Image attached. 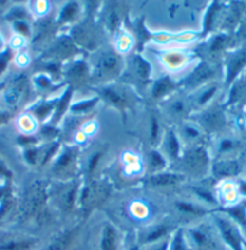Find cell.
Returning a JSON list of instances; mask_svg holds the SVG:
<instances>
[{
  "label": "cell",
  "mask_w": 246,
  "mask_h": 250,
  "mask_svg": "<svg viewBox=\"0 0 246 250\" xmlns=\"http://www.w3.org/2000/svg\"><path fill=\"white\" fill-rule=\"evenodd\" d=\"M19 127L23 136H34L39 128V120L33 113H25L19 116Z\"/></svg>",
  "instance_id": "obj_36"
},
{
  "label": "cell",
  "mask_w": 246,
  "mask_h": 250,
  "mask_svg": "<svg viewBox=\"0 0 246 250\" xmlns=\"http://www.w3.org/2000/svg\"><path fill=\"white\" fill-rule=\"evenodd\" d=\"M174 165L176 166L171 167V170L181 173L186 178L202 180L211 168V160L204 142L185 146L181 156Z\"/></svg>",
  "instance_id": "obj_3"
},
{
  "label": "cell",
  "mask_w": 246,
  "mask_h": 250,
  "mask_svg": "<svg viewBox=\"0 0 246 250\" xmlns=\"http://www.w3.org/2000/svg\"><path fill=\"white\" fill-rule=\"evenodd\" d=\"M120 238L115 226L106 221L103 224L99 234V250H118Z\"/></svg>",
  "instance_id": "obj_27"
},
{
  "label": "cell",
  "mask_w": 246,
  "mask_h": 250,
  "mask_svg": "<svg viewBox=\"0 0 246 250\" xmlns=\"http://www.w3.org/2000/svg\"><path fill=\"white\" fill-rule=\"evenodd\" d=\"M78 233V228L68 229L52 238L41 250H69Z\"/></svg>",
  "instance_id": "obj_30"
},
{
  "label": "cell",
  "mask_w": 246,
  "mask_h": 250,
  "mask_svg": "<svg viewBox=\"0 0 246 250\" xmlns=\"http://www.w3.org/2000/svg\"><path fill=\"white\" fill-rule=\"evenodd\" d=\"M150 167H151L152 173H158L167 170L169 167L168 160L166 159L163 154L161 152V150L158 149H152L149 152V160H148Z\"/></svg>",
  "instance_id": "obj_37"
},
{
  "label": "cell",
  "mask_w": 246,
  "mask_h": 250,
  "mask_svg": "<svg viewBox=\"0 0 246 250\" xmlns=\"http://www.w3.org/2000/svg\"><path fill=\"white\" fill-rule=\"evenodd\" d=\"M179 87V83L174 80V78L169 75H161L159 78L154 79L150 85L149 92L151 99L157 102H163L172 93H175L176 88Z\"/></svg>",
  "instance_id": "obj_21"
},
{
  "label": "cell",
  "mask_w": 246,
  "mask_h": 250,
  "mask_svg": "<svg viewBox=\"0 0 246 250\" xmlns=\"http://www.w3.org/2000/svg\"><path fill=\"white\" fill-rule=\"evenodd\" d=\"M129 214H131L132 219L139 221V223L148 221L151 218V207L146 203V201H133L129 207Z\"/></svg>",
  "instance_id": "obj_35"
},
{
  "label": "cell",
  "mask_w": 246,
  "mask_h": 250,
  "mask_svg": "<svg viewBox=\"0 0 246 250\" xmlns=\"http://www.w3.org/2000/svg\"><path fill=\"white\" fill-rule=\"evenodd\" d=\"M151 52L166 75L171 78L179 75L185 76L199 61L196 52L189 50V47H154Z\"/></svg>",
  "instance_id": "obj_2"
},
{
  "label": "cell",
  "mask_w": 246,
  "mask_h": 250,
  "mask_svg": "<svg viewBox=\"0 0 246 250\" xmlns=\"http://www.w3.org/2000/svg\"><path fill=\"white\" fill-rule=\"evenodd\" d=\"M70 38L77 47L95 53V51L101 48L103 33L93 20L86 19L73 25L70 30Z\"/></svg>",
  "instance_id": "obj_6"
},
{
  "label": "cell",
  "mask_w": 246,
  "mask_h": 250,
  "mask_svg": "<svg viewBox=\"0 0 246 250\" xmlns=\"http://www.w3.org/2000/svg\"><path fill=\"white\" fill-rule=\"evenodd\" d=\"M122 170L126 175L135 177L144 170V160L138 152L127 150L122 152Z\"/></svg>",
  "instance_id": "obj_28"
},
{
  "label": "cell",
  "mask_w": 246,
  "mask_h": 250,
  "mask_svg": "<svg viewBox=\"0 0 246 250\" xmlns=\"http://www.w3.org/2000/svg\"><path fill=\"white\" fill-rule=\"evenodd\" d=\"M159 144L161 145L157 149L161 150L162 154L168 160L169 167H171L172 163L177 162V160L181 156L182 151H184V145H182L181 140H180L179 134H177V132L174 128L167 129Z\"/></svg>",
  "instance_id": "obj_18"
},
{
  "label": "cell",
  "mask_w": 246,
  "mask_h": 250,
  "mask_svg": "<svg viewBox=\"0 0 246 250\" xmlns=\"http://www.w3.org/2000/svg\"><path fill=\"white\" fill-rule=\"evenodd\" d=\"M97 96L103 99L106 104L111 105L117 110L127 113L133 105V91L126 83H109V85L99 86L97 88Z\"/></svg>",
  "instance_id": "obj_8"
},
{
  "label": "cell",
  "mask_w": 246,
  "mask_h": 250,
  "mask_svg": "<svg viewBox=\"0 0 246 250\" xmlns=\"http://www.w3.org/2000/svg\"><path fill=\"white\" fill-rule=\"evenodd\" d=\"M177 134H179V138L184 147L198 144V143H203V138L205 137L203 129L198 126L196 122L192 121L191 119L185 122H181L179 125Z\"/></svg>",
  "instance_id": "obj_23"
},
{
  "label": "cell",
  "mask_w": 246,
  "mask_h": 250,
  "mask_svg": "<svg viewBox=\"0 0 246 250\" xmlns=\"http://www.w3.org/2000/svg\"><path fill=\"white\" fill-rule=\"evenodd\" d=\"M99 102H100V98L98 96L92 97V98L81 99V101L70 104L69 113L74 116H85L86 114H88L92 109L95 108Z\"/></svg>",
  "instance_id": "obj_34"
},
{
  "label": "cell",
  "mask_w": 246,
  "mask_h": 250,
  "mask_svg": "<svg viewBox=\"0 0 246 250\" xmlns=\"http://www.w3.org/2000/svg\"><path fill=\"white\" fill-rule=\"evenodd\" d=\"M216 73L217 68L214 62L199 60L184 78L180 79L179 86L180 87L182 86L187 91L193 92L207 83H212Z\"/></svg>",
  "instance_id": "obj_10"
},
{
  "label": "cell",
  "mask_w": 246,
  "mask_h": 250,
  "mask_svg": "<svg viewBox=\"0 0 246 250\" xmlns=\"http://www.w3.org/2000/svg\"><path fill=\"white\" fill-rule=\"evenodd\" d=\"M39 244V239L30 236L12 234L0 239V250H34Z\"/></svg>",
  "instance_id": "obj_24"
},
{
  "label": "cell",
  "mask_w": 246,
  "mask_h": 250,
  "mask_svg": "<svg viewBox=\"0 0 246 250\" xmlns=\"http://www.w3.org/2000/svg\"><path fill=\"white\" fill-rule=\"evenodd\" d=\"M238 191H239V195L246 197V182H242L238 184Z\"/></svg>",
  "instance_id": "obj_45"
},
{
  "label": "cell",
  "mask_w": 246,
  "mask_h": 250,
  "mask_svg": "<svg viewBox=\"0 0 246 250\" xmlns=\"http://www.w3.org/2000/svg\"><path fill=\"white\" fill-rule=\"evenodd\" d=\"M185 180H186V177L181 173L167 169L163 170V172L151 173L144 179V184L149 188L161 190V188H168L181 185L182 183H185Z\"/></svg>",
  "instance_id": "obj_17"
},
{
  "label": "cell",
  "mask_w": 246,
  "mask_h": 250,
  "mask_svg": "<svg viewBox=\"0 0 246 250\" xmlns=\"http://www.w3.org/2000/svg\"><path fill=\"white\" fill-rule=\"evenodd\" d=\"M77 50L78 47L73 42L70 35L63 34L56 38L49 45V48L44 51V53L41 55V61L58 64V62H62L67 58L75 57Z\"/></svg>",
  "instance_id": "obj_13"
},
{
  "label": "cell",
  "mask_w": 246,
  "mask_h": 250,
  "mask_svg": "<svg viewBox=\"0 0 246 250\" xmlns=\"http://www.w3.org/2000/svg\"><path fill=\"white\" fill-rule=\"evenodd\" d=\"M153 67L150 60L141 53H129L122 74V80L129 87L149 90L152 83Z\"/></svg>",
  "instance_id": "obj_4"
},
{
  "label": "cell",
  "mask_w": 246,
  "mask_h": 250,
  "mask_svg": "<svg viewBox=\"0 0 246 250\" xmlns=\"http://www.w3.org/2000/svg\"><path fill=\"white\" fill-rule=\"evenodd\" d=\"M192 121H194L204 133H219L225 127L226 117L222 109L216 104H210L207 108L196 111L191 116Z\"/></svg>",
  "instance_id": "obj_12"
},
{
  "label": "cell",
  "mask_w": 246,
  "mask_h": 250,
  "mask_svg": "<svg viewBox=\"0 0 246 250\" xmlns=\"http://www.w3.org/2000/svg\"><path fill=\"white\" fill-rule=\"evenodd\" d=\"M134 45H135V37L133 35V32L127 28H121L113 35L114 50L117 51L120 55H129L134 48Z\"/></svg>",
  "instance_id": "obj_26"
},
{
  "label": "cell",
  "mask_w": 246,
  "mask_h": 250,
  "mask_svg": "<svg viewBox=\"0 0 246 250\" xmlns=\"http://www.w3.org/2000/svg\"><path fill=\"white\" fill-rule=\"evenodd\" d=\"M210 216L217 228L221 238L232 250H244V239L242 238V234L232 219L228 218L226 214L219 213H212Z\"/></svg>",
  "instance_id": "obj_14"
},
{
  "label": "cell",
  "mask_w": 246,
  "mask_h": 250,
  "mask_svg": "<svg viewBox=\"0 0 246 250\" xmlns=\"http://www.w3.org/2000/svg\"><path fill=\"white\" fill-rule=\"evenodd\" d=\"M169 250H192L189 242H187L186 236H185L184 229H177L170 237Z\"/></svg>",
  "instance_id": "obj_39"
},
{
  "label": "cell",
  "mask_w": 246,
  "mask_h": 250,
  "mask_svg": "<svg viewBox=\"0 0 246 250\" xmlns=\"http://www.w3.org/2000/svg\"><path fill=\"white\" fill-rule=\"evenodd\" d=\"M111 192V185L104 180L87 179L81 185L77 207L83 218L91 214L93 209L103 205Z\"/></svg>",
  "instance_id": "obj_5"
},
{
  "label": "cell",
  "mask_w": 246,
  "mask_h": 250,
  "mask_svg": "<svg viewBox=\"0 0 246 250\" xmlns=\"http://www.w3.org/2000/svg\"><path fill=\"white\" fill-rule=\"evenodd\" d=\"M80 182L69 180V182H63L62 185L57 188V193H56V202L59 211L65 214H70L74 211L77 207L78 195L81 190Z\"/></svg>",
  "instance_id": "obj_15"
},
{
  "label": "cell",
  "mask_w": 246,
  "mask_h": 250,
  "mask_svg": "<svg viewBox=\"0 0 246 250\" xmlns=\"http://www.w3.org/2000/svg\"><path fill=\"white\" fill-rule=\"evenodd\" d=\"M161 134V122L156 115H151L150 119V143L152 146H157L162 140Z\"/></svg>",
  "instance_id": "obj_40"
},
{
  "label": "cell",
  "mask_w": 246,
  "mask_h": 250,
  "mask_svg": "<svg viewBox=\"0 0 246 250\" xmlns=\"http://www.w3.org/2000/svg\"><path fill=\"white\" fill-rule=\"evenodd\" d=\"M25 86H27V83H25L24 79L19 78L16 83L12 85V87L6 91V93H5V102H6V104H9V106L16 108L19 105V102L23 98Z\"/></svg>",
  "instance_id": "obj_32"
},
{
  "label": "cell",
  "mask_w": 246,
  "mask_h": 250,
  "mask_svg": "<svg viewBox=\"0 0 246 250\" xmlns=\"http://www.w3.org/2000/svg\"><path fill=\"white\" fill-rule=\"evenodd\" d=\"M244 248L246 249V242L245 241H244Z\"/></svg>",
  "instance_id": "obj_47"
},
{
  "label": "cell",
  "mask_w": 246,
  "mask_h": 250,
  "mask_svg": "<svg viewBox=\"0 0 246 250\" xmlns=\"http://www.w3.org/2000/svg\"><path fill=\"white\" fill-rule=\"evenodd\" d=\"M174 209L177 214L187 219H198L205 218L208 214H212L209 208L199 203L198 201L191 200H180L174 202Z\"/></svg>",
  "instance_id": "obj_22"
},
{
  "label": "cell",
  "mask_w": 246,
  "mask_h": 250,
  "mask_svg": "<svg viewBox=\"0 0 246 250\" xmlns=\"http://www.w3.org/2000/svg\"><path fill=\"white\" fill-rule=\"evenodd\" d=\"M238 195H239L238 186H234L230 182H223L216 191L217 202L225 203L228 207H232L233 203H235Z\"/></svg>",
  "instance_id": "obj_31"
},
{
  "label": "cell",
  "mask_w": 246,
  "mask_h": 250,
  "mask_svg": "<svg viewBox=\"0 0 246 250\" xmlns=\"http://www.w3.org/2000/svg\"><path fill=\"white\" fill-rule=\"evenodd\" d=\"M63 76L65 83L73 90L77 87H83L87 83H91V68L90 63L82 58L74 60L70 64L63 69Z\"/></svg>",
  "instance_id": "obj_16"
},
{
  "label": "cell",
  "mask_w": 246,
  "mask_h": 250,
  "mask_svg": "<svg viewBox=\"0 0 246 250\" xmlns=\"http://www.w3.org/2000/svg\"><path fill=\"white\" fill-rule=\"evenodd\" d=\"M128 250H141V248H140V246H139V244H133V246H132Z\"/></svg>",
  "instance_id": "obj_46"
},
{
  "label": "cell",
  "mask_w": 246,
  "mask_h": 250,
  "mask_svg": "<svg viewBox=\"0 0 246 250\" xmlns=\"http://www.w3.org/2000/svg\"><path fill=\"white\" fill-rule=\"evenodd\" d=\"M78 146L75 144L67 145L60 149L51 165L53 177H57L63 182L74 180L76 166L78 163Z\"/></svg>",
  "instance_id": "obj_9"
},
{
  "label": "cell",
  "mask_w": 246,
  "mask_h": 250,
  "mask_svg": "<svg viewBox=\"0 0 246 250\" xmlns=\"http://www.w3.org/2000/svg\"><path fill=\"white\" fill-rule=\"evenodd\" d=\"M171 237V236H170ZM170 237L162 239V241L157 242V243L151 244V249L150 250H169V244H170Z\"/></svg>",
  "instance_id": "obj_43"
},
{
  "label": "cell",
  "mask_w": 246,
  "mask_h": 250,
  "mask_svg": "<svg viewBox=\"0 0 246 250\" xmlns=\"http://www.w3.org/2000/svg\"><path fill=\"white\" fill-rule=\"evenodd\" d=\"M230 44V38L225 33L212 35L211 38H208L207 42H204L200 47V53L203 55V61H210L214 62L217 57L228 47Z\"/></svg>",
  "instance_id": "obj_19"
},
{
  "label": "cell",
  "mask_w": 246,
  "mask_h": 250,
  "mask_svg": "<svg viewBox=\"0 0 246 250\" xmlns=\"http://www.w3.org/2000/svg\"><path fill=\"white\" fill-rule=\"evenodd\" d=\"M35 87L41 91H50L53 88V80L51 74H46V71H41L39 75H35L34 78Z\"/></svg>",
  "instance_id": "obj_41"
},
{
  "label": "cell",
  "mask_w": 246,
  "mask_h": 250,
  "mask_svg": "<svg viewBox=\"0 0 246 250\" xmlns=\"http://www.w3.org/2000/svg\"><path fill=\"white\" fill-rule=\"evenodd\" d=\"M246 65V46L235 51L234 53L230 55L228 58L227 64H226V83L229 85L234 81L238 74L244 69Z\"/></svg>",
  "instance_id": "obj_25"
},
{
  "label": "cell",
  "mask_w": 246,
  "mask_h": 250,
  "mask_svg": "<svg viewBox=\"0 0 246 250\" xmlns=\"http://www.w3.org/2000/svg\"><path fill=\"white\" fill-rule=\"evenodd\" d=\"M174 228L175 226L171 223H169L168 220L149 224L143 229L140 243L143 246H151V244L157 243V242L162 241V239L167 238V237H170V233Z\"/></svg>",
  "instance_id": "obj_20"
},
{
  "label": "cell",
  "mask_w": 246,
  "mask_h": 250,
  "mask_svg": "<svg viewBox=\"0 0 246 250\" xmlns=\"http://www.w3.org/2000/svg\"><path fill=\"white\" fill-rule=\"evenodd\" d=\"M32 5H34L33 7V11H34L35 16L40 17V19H45L46 15L51 11V2L50 1H33L30 2Z\"/></svg>",
  "instance_id": "obj_42"
},
{
  "label": "cell",
  "mask_w": 246,
  "mask_h": 250,
  "mask_svg": "<svg viewBox=\"0 0 246 250\" xmlns=\"http://www.w3.org/2000/svg\"><path fill=\"white\" fill-rule=\"evenodd\" d=\"M126 65L122 55L114 50V47H101L93 53L91 68V83L104 86L115 83L121 78Z\"/></svg>",
  "instance_id": "obj_1"
},
{
  "label": "cell",
  "mask_w": 246,
  "mask_h": 250,
  "mask_svg": "<svg viewBox=\"0 0 246 250\" xmlns=\"http://www.w3.org/2000/svg\"><path fill=\"white\" fill-rule=\"evenodd\" d=\"M104 155H105V150H95V151H93L90 155V157L86 161L85 168H83V170H85L83 174L86 175L87 179H93L95 170H97L99 165H100Z\"/></svg>",
  "instance_id": "obj_38"
},
{
  "label": "cell",
  "mask_w": 246,
  "mask_h": 250,
  "mask_svg": "<svg viewBox=\"0 0 246 250\" xmlns=\"http://www.w3.org/2000/svg\"><path fill=\"white\" fill-rule=\"evenodd\" d=\"M80 14V2L77 1H68L63 5L60 9L59 14H58L57 24H68L70 22H74L76 17Z\"/></svg>",
  "instance_id": "obj_33"
},
{
  "label": "cell",
  "mask_w": 246,
  "mask_h": 250,
  "mask_svg": "<svg viewBox=\"0 0 246 250\" xmlns=\"http://www.w3.org/2000/svg\"><path fill=\"white\" fill-rule=\"evenodd\" d=\"M216 231L215 224L200 223L185 229V236L192 250H216L220 243Z\"/></svg>",
  "instance_id": "obj_7"
},
{
  "label": "cell",
  "mask_w": 246,
  "mask_h": 250,
  "mask_svg": "<svg viewBox=\"0 0 246 250\" xmlns=\"http://www.w3.org/2000/svg\"><path fill=\"white\" fill-rule=\"evenodd\" d=\"M162 113L172 122L181 124L191 119L194 110L189 96L172 93L170 97L161 102Z\"/></svg>",
  "instance_id": "obj_11"
},
{
  "label": "cell",
  "mask_w": 246,
  "mask_h": 250,
  "mask_svg": "<svg viewBox=\"0 0 246 250\" xmlns=\"http://www.w3.org/2000/svg\"><path fill=\"white\" fill-rule=\"evenodd\" d=\"M29 61H30L29 56L25 55V53H23V55L19 56V64L21 65V67H25V65L29 64Z\"/></svg>",
  "instance_id": "obj_44"
},
{
  "label": "cell",
  "mask_w": 246,
  "mask_h": 250,
  "mask_svg": "<svg viewBox=\"0 0 246 250\" xmlns=\"http://www.w3.org/2000/svg\"><path fill=\"white\" fill-rule=\"evenodd\" d=\"M210 172L216 179H227L239 173V165L234 160L221 159L212 163Z\"/></svg>",
  "instance_id": "obj_29"
}]
</instances>
